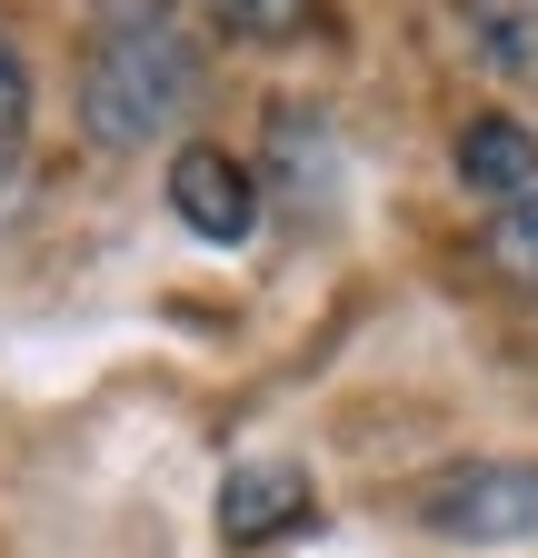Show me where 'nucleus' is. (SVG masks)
<instances>
[{"label":"nucleus","instance_id":"423d86ee","mask_svg":"<svg viewBox=\"0 0 538 558\" xmlns=\"http://www.w3.org/2000/svg\"><path fill=\"white\" fill-rule=\"evenodd\" d=\"M458 40L489 70H538V0H458Z\"/></svg>","mask_w":538,"mask_h":558},{"label":"nucleus","instance_id":"7ed1b4c3","mask_svg":"<svg viewBox=\"0 0 538 558\" xmlns=\"http://www.w3.org/2000/svg\"><path fill=\"white\" fill-rule=\"evenodd\" d=\"M419 529L439 538H528L538 529V469H458L419 488Z\"/></svg>","mask_w":538,"mask_h":558},{"label":"nucleus","instance_id":"f257e3e1","mask_svg":"<svg viewBox=\"0 0 538 558\" xmlns=\"http://www.w3.org/2000/svg\"><path fill=\"white\" fill-rule=\"evenodd\" d=\"M210 70L180 21V0H100L90 50H81V130L100 150H150V140L189 130Z\"/></svg>","mask_w":538,"mask_h":558},{"label":"nucleus","instance_id":"f03ea898","mask_svg":"<svg viewBox=\"0 0 538 558\" xmlns=\"http://www.w3.org/2000/svg\"><path fill=\"white\" fill-rule=\"evenodd\" d=\"M170 209H180V230L189 240H210V250H240L259 230V170L210 150V140H189V150L170 160Z\"/></svg>","mask_w":538,"mask_h":558},{"label":"nucleus","instance_id":"20e7f679","mask_svg":"<svg viewBox=\"0 0 538 558\" xmlns=\"http://www.w3.org/2000/svg\"><path fill=\"white\" fill-rule=\"evenodd\" d=\"M309 519H319V488H309L290 459H249V469L220 478V538H230V548L290 538V529H309Z\"/></svg>","mask_w":538,"mask_h":558},{"label":"nucleus","instance_id":"1a4fd4ad","mask_svg":"<svg viewBox=\"0 0 538 558\" xmlns=\"http://www.w3.org/2000/svg\"><path fill=\"white\" fill-rule=\"evenodd\" d=\"M199 11L240 40H299L309 31V0H199Z\"/></svg>","mask_w":538,"mask_h":558},{"label":"nucleus","instance_id":"0eeeda50","mask_svg":"<svg viewBox=\"0 0 538 558\" xmlns=\"http://www.w3.org/2000/svg\"><path fill=\"white\" fill-rule=\"evenodd\" d=\"M21 150H30V60H21L11 31H0V190L21 180Z\"/></svg>","mask_w":538,"mask_h":558},{"label":"nucleus","instance_id":"39448f33","mask_svg":"<svg viewBox=\"0 0 538 558\" xmlns=\"http://www.w3.org/2000/svg\"><path fill=\"white\" fill-rule=\"evenodd\" d=\"M538 180V140H528V120H509V110H489V120H468L458 130V190H479V199H518Z\"/></svg>","mask_w":538,"mask_h":558},{"label":"nucleus","instance_id":"6e6552de","mask_svg":"<svg viewBox=\"0 0 538 558\" xmlns=\"http://www.w3.org/2000/svg\"><path fill=\"white\" fill-rule=\"evenodd\" d=\"M489 259L518 279V290H538V180L499 209V220H489Z\"/></svg>","mask_w":538,"mask_h":558}]
</instances>
